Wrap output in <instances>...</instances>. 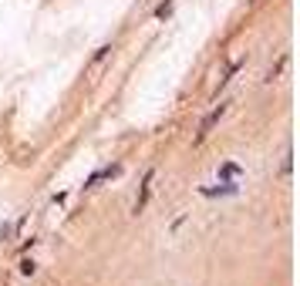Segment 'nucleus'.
<instances>
[{
	"instance_id": "obj_1",
	"label": "nucleus",
	"mask_w": 300,
	"mask_h": 286,
	"mask_svg": "<svg viewBox=\"0 0 300 286\" xmlns=\"http://www.w3.org/2000/svg\"><path fill=\"white\" fill-rule=\"evenodd\" d=\"M223 111H226V108H223V105H219V108H216V111H213V114H209V118H206V121H203V132H199V135H206L209 128H213V125H216V121L223 118Z\"/></svg>"
}]
</instances>
